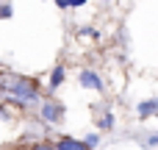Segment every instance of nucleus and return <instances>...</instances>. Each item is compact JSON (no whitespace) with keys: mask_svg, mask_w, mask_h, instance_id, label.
I'll use <instances>...</instances> for the list:
<instances>
[{"mask_svg":"<svg viewBox=\"0 0 158 150\" xmlns=\"http://www.w3.org/2000/svg\"><path fill=\"white\" fill-rule=\"evenodd\" d=\"M0 89L6 92V97L17 106H33L39 100V86L36 81L25 78V75H3L0 78Z\"/></svg>","mask_w":158,"mask_h":150,"instance_id":"obj_1","label":"nucleus"},{"mask_svg":"<svg viewBox=\"0 0 158 150\" xmlns=\"http://www.w3.org/2000/svg\"><path fill=\"white\" fill-rule=\"evenodd\" d=\"M61 117H64V109L58 103H53V100L42 103V120L44 122H61Z\"/></svg>","mask_w":158,"mask_h":150,"instance_id":"obj_2","label":"nucleus"},{"mask_svg":"<svg viewBox=\"0 0 158 150\" xmlns=\"http://www.w3.org/2000/svg\"><path fill=\"white\" fill-rule=\"evenodd\" d=\"M78 81H81V86H86V89L103 92V81H100V75H97V72H92V70H83V72L78 75Z\"/></svg>","mask_w":158,"mask_h":150,"instance_id":"obj_3","label":"nucleus"},{"mask_svg":"<svg viewBox=\"0 0 158 150\" xmlns=\"http://www.w3.org/2000/svg\"><path fill=\"white\" fill-rule=\"evenodd\" d=\"M56 150H89L83 145V139H72V136H61L56 142Z\"/></svg>","mask_w":158,"mask_h":150,"instance_id":"obj_4","label":"nucleus"},{"mask_svg":"<svg viewBox=\"0 0 158 150\" xmlns=\"http://www.w3.org/2000/svg\"><path fill=\"white\" fill-rule=\"evenodd\" d=\"M139 117H153L158 111V100H144V103H139Z\"/></svg>","mask_w":158,"mask_h":150,"instance_id":"obj_5","label":"nucleus"},{"mask_svg":"<svg viewBox=\"0 0 158 150\" xmlns=\"http://www.w3.org/2000/svg\"><path fill=\"white\" fill-rule=\"evenodd\" d=\"M64 75H67V70H64V67L58 64V67H56V70L50 72V89H58V86L64 84Z\"/></svg>","mask_w":158,"mask_h":150,"instance_id":"obj_6","label":"nucleus"},{"mask_svg":"<svg viewBox=\"0 0 158 150\" xmlns=\"http://www.w3.org/2000/svg\"><path fill=\"white\" fill-rule=\"evenodd\" d=\"M97 125H100V131H111V128H114V117H111V114H103V120H100Z\"/></svg>","mask_w":158,"mask_h":150,"instance_id":"obj_7","label":"nucleus"},{"mask_svg":"<svg viewBox=\"0 0 158 150\" xmlns=\"http://www.w3.org/2000/svg\"><path fill=\"white\" fill-rule=\"evenodd\" d=\"M97 142H100V134H89V136L83 139V145H86L89 150H92V148H97Z\"/></svg>","mask_w":158,"mask_h":150,"instance_id":"obj_8","label":"nucleus"},{"mask_svg":"<svg viewBox=\"0 0 158 150\" xmlns=\"http://www.w3.org/2000/svg\"><path fill=\"white\" fill-rule=\"evenodd\" d=\"M0 17H3V19H6V17H11V6H8V3H6V6H0Z\"/></svg>","mask_w":158,"mask_h":150,"instance_id":"obj_9","label":"nucleus"},{"mask_svg":"<svg viewBox=\"0 0 158 150\" xmlns=\"http://www.w3.org/2000/svg\"><path fill=\"white\" fill-rule=\"evenodd\" d=\"M31 150H56V145H47V142H42V145H33Z\"/></svg>","mask_w":158,"mask_h":150,"instance_id":"obj_10","label":"nucleus"},{"mask_svg":"<svg viewBox=\"0 0 158 150\" xmlns=\"http://www.w3.org/2000/svg\"><path fill=\"white\" fill-rule=\"evenodd\" d=\"M83 3H86V0H67V8H69V6H72V8H78V6H83Z\"/></svg>","mask_w":158,"mask_h":150,"instance_id":"obj_11","label":"nucleus"},{"mask_svg":"<svg viewBox=\"0 0 158 150\" xmlns=\"http://www.w3.org/2000/svg\"><path fill=\"white\" fill-rule=\"evenodd\" d=\"M147 145L153 148V145H158V134H150V139H147Z\"/></svg>","mask_w":158,"mask_h":150,"instance_id":"obj_12","label":"nucleus"}]
</instances>
